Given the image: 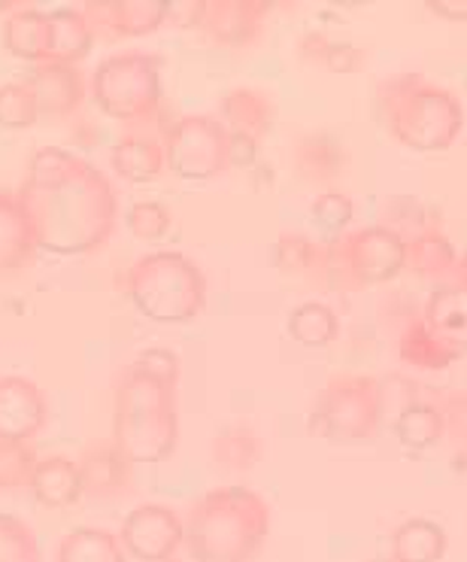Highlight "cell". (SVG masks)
Listing matches in <instances>:
<instances>
[{
	"mask_svg": "<svg viewBox=\"0 0 467 562\" xmlns=\"http://www.w3.org/2000/svg\"><path fill=\"white\" fill-rule=\"evenodd\" d=\"M37 232V249L49 256H89L101 249L118 223V198L106 173L79 158L65 180L46 189H15Z\"/></svg>",
	"mask_w": 467,
	"mask_h": 562,
	"instance_id": "6da1fadb",
	"label": "cell"
},
{
	"mask_svg": "<svg viewBox=\"0 0 467 562\" xmlns=\"http://www.w3.org/2000/svg\"><path fill=\"white\" fill-rule=\"evenodd\" d=\"M182 524V548L195 562H252L271 536V508L255 490L231 484L195 502Z\"/></svg>",
	"mask_w": 467,
	"mask_h": 562,
	"instance_id": "7a4b0ae2",
	"label": "cell"
},
{
	"mask_svg": "<svg viewBox=\"0 0 467 562\" xmlns=\"http://www.w3.org/2000/svg\"><path fill=\"white\" fill-rule=\"evenodd\" d=\"M176 390L125 368L113 393V447L130 465H158L176 453Z\"/></svg>",
	"mask_w": 467,
	"mask_h": 562,
	"instance_id": "3957f363",
	"label": "cell"
},
{
	"mask_svg": "<svg viewBox=\"0 0 467 562\" xmlns=\"http://www.w3.org/2000/svg\"><path fill=\"white\" fill-rule=\"evenodd\" d=\"M379 110L391 137L413 153L449 149L465 128L458 98L422 74L389 79L379 92Z\"/></svg>",
	"mask_w": 467,
	"mask_h": 562,
	"instance_id": "277c9868",
	"label": "cell"
},
{
	"mask_svg": "<svg viewBox=\"0 0 467 562\" xmlns=\"http://www.w3.org/2000/svg\"><path fill=\"white\" fill-rule=\"evenodd\" d=\"M125 292L146 319L182 326L207 307V274L182 252H149L125 271Z\"/></svg>",
	"mask_w": 467,
	"mask_h": 562,
	"instance_id": "5b68a950",
	"label": "cell"
},
{
	"mask_svg": "<svg viewBox=\"0 0 467 562\" xmlns=\"http://www.w3.org/2000/svg\"><path fill=\"white\" fill-rule=\"evenodd\" d=\"M403 366L443 371L467 356V277L441 283L398 338Z\"/></svg>",
	"mask_w": 467,
	"mask_h": 562,
	"instance_id": "8992f818",
	"label": "cell"
},
{
	"mask_svg": "<svg viewBox=\"0 0 467 562\" xmlns=\"http://www.w3.org/2000/svg\"><path fill=\"white\" fill-rule=\"evenodd\" d=\"M161 67V55L140 49L104 58L91 77V98L98 110L130 128H144L156 122L164 104Z\"/></svg>",
	"mask_w": 467,
	"mask_h": 562,
	"instance_id": "52a82bcc",
	"label": "cell"
},
{
	"mask_svg": "<svg viewBox=\"0 0 467 562\" xmlns=\"http://www.w3.org/2000/svg\"><path fill=\"white\" fill-rule=\"evenodd\" d=\"M407 265L403 235L395 228L371 225L346 232L338 244L324 247V289H371L383 286L401 274Z\"/></svg>",
	"mask_w": 467,
	"mask_h": 562,
	"instance_id": "ba28073f",
	"label": "cell"
},
{
	"mask_svg": "<svg viewBox=\"0 0 467 562\" xmlns=\"http://www.w3.org/2000/svg\"><path fill=\"white\" fill-rule=\"evenodd\" d=\"M383 402V383L371 374H343L328 380L312 405L310 435L346 445L371 441L379 431Z\"/></svg>",
	"mask_w": 467,
	"mask_h": 562,
	"instance_id": "9c48e42d",
	"label": "cell"
},
{
	"mask_svg": "<svg viewBox=\"0 0 467 562\" xmlns=\"http://www.w3.org/2000/svg\"><path fill=\"white\" fill-rule=\"evenodd\" d=\"M164 168L182 183H209L228 170V132L216 116H180L161 132Z\"/></svg>",
	"mask_w": 467,
	"mask_h": 562,
	"instance_id": "30bf717a",
	"label": "cell"
},
{
	"mask_svg": "<svg viewBox=\"0 0 467 562\" xmlns=\"http://www.w3.org/2000/svg\"><path fill=\"white\" fill-rule=\"evenodd\" d=\"M122 550L137 562L173 560L176 550L185 544V524L168 505H137L128 510L118 532Z\"/></svg>",
	"mask_w": 467,
	"mask_h": 562,
	"instance_id": "8fae6325",
	"label": "cell"
},
{
	"mask_svg": "<svg viewBox=\"0 0 467 562\" xmlns=\"http://www.w3.org/2000/svg\"><path fill=\"white\" fill-rule=\"evenodd\" d=\"M94 40H137L168 25V0H101L79 7Z\"/></svg>",
	"mask_w": 467,
	"mask_h": 562,
	"instance_id": "7c38bea8",
	"label": "cell"
},
{
	"mask_svg": "<svg viewBox=\"0 0 467 562\" xmlns=\"http://www.w3.org/2000/svg\"><path fill=\"white\" fill-rule=\"evenodd\" d=\"M49 423V402L34 380L0 378V441L31 445Z\"/></svg>",
	"mask_w": 467,
	"mask_h": 562,
	"instance_id": "4fadbf2b",
	"label": "cell"
},
{
	"mask_svg": "<svg viewBox=\"0 0 467 562\" xmlns=\"http://www.w3.org/2000/svg\"><path fill=\"white\" fill-rule=\"evenodd\" d=\"M271 7L261 0H207L201 31L228 49H249L264 34Z\"/></svg>",
	"mask_w": 467,
	"mask_h": 562,
	"instance_id": "5bb4252c",
	"label": "cell"
},
{
	"mask_svg": "<svg viewBox=\"0 0 467 562\" xmlns=\"http://www.w3.org/2000/svg\"><path fill=\"white\" fill-rule=\"evenodd\" d=\"M37 232L15 189H0V280L27 271L37 259Z\"/></svg>",
	"mask_w": 467,
	"mask_h": 562,
	"instance_id": "9a60e30c",
	"label": "cell"
},
{
	"mask_svg": "<svg viewBox=\"0 0 467 562\" xmlns=\"http://www.w3.org/2000/svg\"><path fill=\"white\" fill-rule=\"evenodd\" d=\"M27 86L37 98L39 119L73 116L86 101V77L77 65H55V61L37 65L27 77Z\"/></svg>",
	"mask_w": 467,
	"mask_h": 562,
	"instance_id": "2e32d148",
	"label": "cell"
},
{
	"mask_svg": "<svg viewBox=\"0 0 467 562\" xmlns=\"http://www.w3.org/2000/svg\"><path fill=\"white\" fill-rule=\"evenodd\" d=\"M94 31L79 7H61L55 13H46V61L79 67V61L94 49Z\"/></svg>",
	"mask_w": 467,
	"mask_h": 562,
	"instance_id": "e0dca14e",
	"label": "cell"
},
{
	"mask_svg": "<svg viewBox=\"0 0 467 562\" xmlns=\"http://www.w3.org/2000/svg\"><path fill=\"white\" fill-rule=\"evenodd\" d=\"M110 165L118 177L130 186L156 183L164 173V146H161V134L149 132H130L116 146L110 149Z\"/></svg>",
	"mask_w": 467,
	"mask_h": 562,
	"instance_id": "ac0fdd59",
	"label": "cell"
},
{
	"mask_svg": "<svg viewBox=\"0 0 467 562\" xmlns=\"http://www.w3.org/2000/svg\"><path fill=\"white\" fill-rule=\"evenodd\" d=\"M228 134H240L249 140H264L273 128L276 119V106L264 92L259 89H231L221 94L219 116Z\"/></svg>",
	"mask_w": 467,
	"mask_h": 562,
	"instance_id": "d6986e66",
	"label": "cell"
},
{
	"mask_svg": "<svg viewBox=\"0 0 467 562\" xmlns=\"http://www.w3.org/2000/svg\"><path fill=\"white\" fill-rule=\"evenodd\" d=\"M77 465L86 496L110 502V498L125 496L130 490V462L113 445L89 447L77 459Z\"/></svg>",
	"mask_w": 467,
	"mask_h": 562,
	"instance_id": "ffe728a7",
	"label": "cell"
},
{
	"mask_svg": "<svg viewBox=\"0 0 467 562\" xmlns=\"http://www.w3.org/2000/svg\"><path fill=\"white\" fill-rule=\"evenodd\" d=\"M292 156H295V168L300 177L316 186H334L350 165L346 146L331 132L304 134Z\"/></svg>",
	"mask_w": 467,
	"mask_h": 562,
	"instance_id": "44dd1931",
	"label": "cell"
},
{
	"mask_svg": "<svg viewBox=\"0 0 467 562\" xmlns=\"http://www.w3.org/2000/svg\"><path fill=\"white\" fill-rule=\"evenodd\" d=\"M407 247V265L419 280H431V283H449L458 271V256H455L453 244L446 240L441 228H419L413 237H403Z\"/></svg>",
	"mask_w": 467,
	"mask_h": 562,
	"instance_id": "7402d4cb",
	"label": "cell"
},
{
	"mask_svg": "<svg viewBox=\"0 0 467 562\" xmlns=\"http://www.w3.org/2000/svg\"><path fill=\"white\" fill-rule=\"evenodd\" d=\"M31 496L37 498L43 508L65 510L79 505L82 493V474L73 459L67 457H49L39 459L34 477H31Z\"/></svg>",
	"mask_w": 467,
	"mask_h": 562,
	"instance_id": "603a6c76",
	"label": "cell"
},
{
	"mask_svg": "<svg viewBox=\"0 0 467 562\" xmlns=\"http://www.w3.org/2000/svg\"><path fill=\"white\" fill-rule=\"evenodd\" d=\"M0 40H3V49L15 55L19 61L34 67L43 65L46 61V13H39L27 3L15 7L0 25Z\"/></svg>",
	"mask_w": 467,
	"mask_h": 562,
	"instance_id": "cb8c5ba5",
	"label": "cell"
},
{
	"mask_svg": "<svg viewBox=\"0 0 467 562\" xmlns=\"http://www.w3.org/2000/svg\"><path fill=\"white\" fill-rule=\"evenodd\" d=\"M449 548L446 529L425 517L403 520L391 532V560L398 562H441Z\"/></svg>",
	"mask_w": 467,
	"mask_h": 562,
	"instance_id": "d4e9b609",
	"label": "cell"
},
{
	"mask_svg": "<svg viewBox=\"0 0 467 562\" xmlns=\"http://www.w3.org/2000/svg\"><path fill=\"white\" fill-rule=\"evenodd\" d=\"M395 438L413 457L425 453L431 447H437L441 441H446V426H443L441 411L431 402L407 405L398 414V419H395Z\"/></svg>",
	"mask_w": 467,
	"mask_h": 562,
	"instance_id": "484cf974",
	"label": "cell"
},
{
	"mask_svg": "<svg viewBox=\"0 0 467 562\" xmlns=\"http://www.w3.org/2000/svg\"><path fill=\"white\" fill-rule=\"evenodd\" d=\"M300 61L324 67L328 74H358L367 61V53L350 40L328 37L324 31H310L298 43Z\"/></svg>",
	"mask_w": 467,
	"mask_h": 562,
	"instance_id": "4316f807",
	"label": "cell"
},
{
	"mask_svg": "<svg viewBox=\"0 0 467 562\" xmlns=\"http://www.w3.org/2000/svg\"><path fill=\"white\" fill-rule=\"evenodd\" d=\"M55 562H128V553L113 532L98 526H79L61 538Z\"/></svg>",
	"mask_w": 467,
	"mask_h": 562,
	"instance_id": "83f0119b",
	"label": "cell"
},
{
	"mask_svg": "<svg viewBox=\"0 0 467 562\" xmlns=\"http://www.w3.org/2000/svg\"><path fill=\"white\" fill-rule=\"evenodd\" d=\"M286 328L295 344L307 347V350H322V347L338 340L340 319L322 301H307V304H298L288 314Z\"/></svg>",
	"mask_w": 467,
	"mask_h": 562,
	"instance_id": "f1b7e54d",
	"label": "cell"
},
{
	"mask_svg": "<svg viewBox=\"0 0 467 562\" xmlns=\"http://www.w3.org/2000/svg\"><path fill=\"white\" fill-rule=\"evenodd\" d=\"M209 453H213V462L219 465L221 471L228 474H243V471L255 469L264 457V445L261 438L247 426H228L221 429L213 445H209Z\"/></svg>",
	"mask_w": 467,
	"mask_h": 562,
	"instance_id": "f546056e",
	"label": "cell"
},
{
	"mask_svg": "<svg viewBox=\"0 0 467 562\" xmlns=\"http://www.w3.org/2000/svg\"><path fill=\"white\" fill-rule=\"evenodd\" d=\"M352 216H355V204L346 192L340 189H324L322 195H316L310 204V223L316 228V244L331 247L340 237L350 232Z\"/></svg>",
	"mask_w": 467,
	"mask_h": 562,
	"instance_id": "4dcf8cb0",
	"label": "cell"
},
{
	"mask_svg": "<svg viewBox=\"0 0 467 562\" xmlns=\"http://www.w3.org/2000/svg\"><path fill=\"white\" fill-rule=\"evenodd\" d=\"M273 265L286 277H319L324 271V247L304 235H280L273 244Z\"/></svg>",
	"mask_w": 467,
	"mask_h": 562,
	"instance_id": "1f68e13d",
	"label": "cell"
},
{
	"mask_svg": "<svg viewBox=\"0 0 467 562\" xmlns=\"http://www.w3.org/2000/svg\"><path fill=\"white\" fill-rule=\"evenodd\" d=\"M37 119V98L31 92L27 79H15V82L0 86V128L22 132V128H31Z\"/></svg>",
	"mask_w": 467,
	"mask_h": 562,
	"instance_id": "d6a6232c",
	"label": "cell"
},
{
	"mask_svg": "<svg viewBox=\"0 0 467 562\" xmlns=\"http://www.w3.org/2000/svg\"><path fill=\"white\" fill-rule=\"evenodd\" d=\"M37 450L34 445H19V441H0V493H15L27 490L34 469H37Z\"/></svg>",
	"mask_w": 467,
	"mask_h": 562,
	"instance_id": "836d02e7",
	"label": "cell"
},
{
	"mask_svg": "<svg viewBox=\"0 0 467 562\" xmlns=\"http://www.w3.org/2000/svg\"><path fill=\"white\" fill-rule=\"evenodd\" d=\"M0 562H39L37 536L15 514H0Z\"/></svg>",
	"mask_w": 467,
	"mask_h": 562,
	"instance_id": "e575fe53",
	"label": "cell"
},
{
	"mask_svg": "<svg viewBox=\"0 0 467 562\" xmlns=\"http://www.w3.org/2000/svg\"><path fill=\"white\" fill-rule=\"evenodd\" d=\"M170 225H173V216L161 201H137L125 213V228L146 244H156L161 237H168Z\"/></svg>",
	"mask_w": 467,
	"mask_h": 562,
	"instance_id": "d590c367",
	"label": "cell"
},
{
	"mask_svg": "<svg viewBox=\"0 0 467 562\" xmlns=\"http://www.w3.org/2000/svg\"><path fill=\"white\" fill-rule=\"evenodd\" d=\"M431 405L441 411L446 441L467 450V386L465 390H441Z\"/></svg>",
	"mask_w": 467,
	"mask_h": 562,
	"instance_id": "8d00e7d4",
	"label": "cell"
},
{
	"mask_svg": "<svg viewBox=\"0 0 467 562\" xmlns=\"http://www.w3.org/2000/svg\"><path fill=\"white\" fill-rule=\"evenodd\" d=\"M128 368L144 374V378L156 380V383L173 386V390L180 383V356L173 350H164V347H149L144 353H137V359Z\"/></svg>",
	"mask_w": 467,
	"mask_h": 562,
	"instance_id": "74e56055",
	"label": "cell"
},
{
	"mask_svg": "<svg viewBox=\"0 0 467 562\" xmlns=\"http://www.w3.org/2000/svg\"><path fill=\"white\" fill-rule=\"evenodd\" d=\"M204 10H207V0H168V25L182 27V31H192L204 25Z\"/></svg>",
	"mask_w": 467,
	"mask_h": 562,
	"instance_id": "f35d334b",
	"label": "cell"
},
{
	"mask_svg": "<svg viewBox=\"0 0 467 562\" xmlns=\"http://www.w3.org/2000/svg\"><path fill=\"white\" fill-rule=\"evenodd\" d=\"M259 140H249L240 134H228V168H252L259 161Z\"/></svg>",
	"mask_w": 467,
	"mask_h": 562,
	"instance_id": "ab89813d",
	"label": "cell"
},
{
	"mask_svg": "<svg viewBox=\"0 0 467 562\" xmlns=\"http://www.w3.org/2000/svg\"><path fill=\"white\" fill-rule=\"evenodd\" d=\"M429 10L449 22H467V0H434L429 3Z\"/></svg>",
	"mask_w": 467,
	"mask_h": 562,
	"instance_id": "60d3db41",
	"label": "cell"
},
{
	"mask_svg": "<svg viewBox=\"0 0 467 562\" xmlns=\"http://www.w3.org/2000/svg\"><path fill=\"white\" fill-rule=\"evenodd\" d=\"M15 7H22V3H13V0H0V15L7 19V15L13 13Z\"/></svg>",
	"mask_w": 467,
	"mask_h": 562,
	"instance_id": "b9f144b4",
	"label": "cell"
},
{
	"mask_svg": "<svg viewBox=\"0 0 467 562\" xmlns=\"http://www.w3.org/2000/svg\"><path fill=\"white\" fill-rule=\"evenodd\" d=\"M458 277H467V256L465 259H458V271H455Z\"/></svg>",
	"mask_w": 467,
	"mask_h": 562,
	"instance_id": "7bdbcfd3",
	"label": "cell"
},
{
	"mask_svg": "<svg viewBox=\"0 0 467 562\" xmlns=\"http://www.w3.org/2000/svg\"><path fill=\"white\" fill-rule=\"evenodd\" d=\"M377 562H398V560H391V557H383V560H377Z\"/></svg>",
	"mask_w": 467,
	"mask_h": 562,
	"instance_id": "ee69618b",
	"label": "cell"
},
{
	"mask_svg": "<svg viewBox=\"0 0 467 562\" xmlns=\"http://www.w3.org/2000/svg\"><path fill=\"white\" fill-rule=\"evenodd\" d=\"M161 562H180V560H176V557H173V560H161Z\"/></svg>",
	"mask_w": 467,
	"mask_h": 562,
	"instance_id": "f6af8a7d",
	"label": "cell"
}]
</instances>
